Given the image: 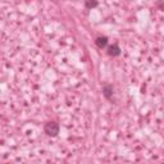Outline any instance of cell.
Wrapping results in <instances>:
<instances>
[{
  "mask_svg": "<svg viewBox=\"0 0 164 164\" xmlns=\"http://www.w3.org/2000/svg\"><path fill=\"white\" fill-rule=\"evenodd\" d=\"M44 130H45V132H46L49 136H53V137H54V136H57V135L59 133V124L55 123V122H49V123L45 124Z\"/></svg>",
  "mask_w": 164,
  "mask_h": 164,
  "instance_id": "obj_1",
  "label": "cell"
},
{
  "mask_svg": "<svg viewBox=\"0 0 164 164\" xmlns=\"http://www.w3.org/2000/svg\"><path fill=\"white\" fill-rule=\"evenodd\" d=\"M108 54H109L110 57H118L119 54H121L119 46H118L117 44H114V45H112V46H109V48H108Z\"/></svg>",
  "mask_w": 164,
  "mask_h": 164,
  "instance_id": "obj_2",
  "label": "cell"
},
{
  "mask_svg": "<svg viewBox=\"0 0 164 164\" xmlns=\"http://www.w3.org/2000/svg\"><path fill=\"white\" fill-rule=\"evenodd\" d=\"M95 44H96L98 48L103 49L108 45V37H105V36H99V37H96V40H95Z\"/></svg>",
  "mask_w": 164,
  "mask_h": 164,
  "instance_id": "obj_3",
  "label": "cell"
},
{
  "mask_svg": "<svg viewBox=\"0 0 164 164\" xmlns=\"http://www.w3.org/2000/svg\"><path fill=\"white\" fill-rule=\"evenodd\" d=\"M112 94H113V87L106 85V86L104 87V95H105V98H106V99H110V98H112Z\"/></svg>",
  "mask_w": 164,
  "mask_h": 164,
  "instance_id": "obj_4",
  "label": "cell"
},
{
  "mask_svg": "<svg viewBox=\"0 0 164 164\" xmlns=\"http://www.w3.org/2000/svg\"><path fill=\"white\" fill-rule=\"evenodd\" d=\"M98 5L96 0H86V7L87 8H95Z\"/></svg>",
  "mask_w": 164,
  "mask_h": 164,
  "instance_id": "obj_5",
  "label": "cell"
}]
</instances>
